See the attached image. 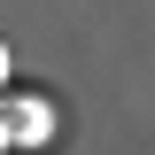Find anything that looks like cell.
<instances>
[{
	"mask_svg": "<svg viewBox=\"0 0 155 155\" xmlns=\"http://www.w3.org/2000/svg\"><path fill=\"white\" fill-rule=\"evenodd\" d=\"M39 132H47L39 101H0V140H39Z\"/></svg>",
	"mask_w": 155,
	"mask_h": 155,
	"instance_id": "1",
	"label": "cell"
},
{
	"mask_svg": "<svg viewBox=\"0 0 155 155\" xmlns=\"http://www.w3.org/2000/svg\"><path fill=\"white\" fill-rule=\"evenodd\" d=\"M0 85H8V47H0Z\"/></svg>",
	"mask_w": 155,
	"mask_h": 155,
	"instance_id": "2",
	"label": "cell"
}]
</instances>
